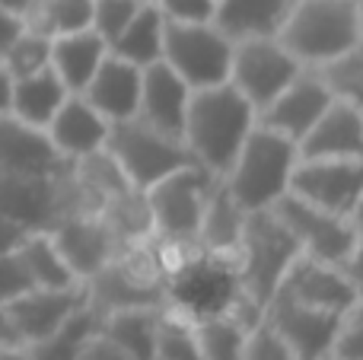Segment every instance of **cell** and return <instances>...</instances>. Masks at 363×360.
Here are the masks:
<instances>
[{
  "label": "cell",
  "instance_id": "19",
  "mask_svg": "<svg viewBox=\"0 0 363 360\" xmlns=\"http://www.w3.org/2000/svg\"><path fill=\"white\" fill-rule=\"evenodd\" d=\"M140 74L144 70L138 64L125 61V57L108 51L102 64L96 67L93 80L83 89V99L96 108L106 121H128L138 115V99H140Z\"/></svg>",
  "mask_w": 363,
  "mask_h": 360
},
{
  "label": "cell",
  "instance_id": "49",
  "mask_svg": "<svg viewBox=\"0 0 363 360\" xmlns=\"http://www.w3.org/2000/svg\"><path fill=\"white\" fill-rule=\"evenodd\" d=\"M357 16H360V48H363V0H357Z\"/></svg>",
  "mask_w": 363,
  "mask_h": 360
},
{
  "label": "cell",
  "instance_id": "33",
  "mask_svg": "<svg viewBox=\"0 0 363 360\" xmlns=\"http://www.w3.org/2000/svg\"><path fill=\"white\" fill-rule=\"evenodd\" d=\"M319 74L325 77L335 99L347 102V106L363 112V48L360 45L354 51H347V55H341L338 61L325 64Z\"/></svg>",
  "mask_w": 363,
  "mask_h": 360
},
{
  "label": "cell",
  "instance_id": "7",
  "mask_svg": "<svg viewBox=\"0 0 363 360\" xmlns=\"http://www.w3.org/2000/svg\"><path fill=\"white\" fill-rule=\"evenodd\" d=\"M233 42L213 23H166L163 64L191 89L217 86L230 77Z\"/></svg>",
  "mask_w": 363,
  "mask_h": 360
},
{
  "label": "cell",
  "instance_id": "37",
  "mask_svg": "<svg viewBox=\"0 0 363 360\" xmlns=\"http://www.w3.org/2000/svg\"><path fill=\"white\" fill-rule=\"evenodd\" d=\"M242 360H296V357H294V351L284 344V338L277 335L262 316V322H258L255 329L249 332V338H245V357Z\"/></svg>",
  "mask_w": 363,
  "mask_h": 360
},
{
  "label": "cell",
  "instance_id": "23",
  "mask_svg": "<svg viewBox=\"0 0 363 360\" xmlns=\"http://www.w3.org/2000/svg\"><path fill=\"white\" fill-rule=\"evenodd\" d=\"M55 176L32 179V176H4L0 172V214L26 223L29 230H51L57 223Z\"/></svg>",
  "mask_w": 363,
  "mask_h": 360
},
{
  "label": "cell",
  "instance_id": "39",
  "mask_svg": "<svg viewBox=\"0 0 363 360\" xmlns=\"http://www.w3.org/2000/svg\"><path fill=\"white\" fill-rule=\"evenodd\" d=\"M166 23H213L217 0H150Z\"/></svg>",
  "mask_w": 363,
  "mask_h": 360
},
{
  "label": "cell",
  "instance_id": "50",
  "mask_svg": "<svg viewBox=\"0 0 363 360\" xmlns=\"http://www.w3.org/2000/svg\"><path fill=\"white\" fill-rule=\"evenodd\" d=\"M325 360H335V357H325Z\"/></svg>",
  "mask_w": 363,
  "mask_h": 360
},
{
  "label": "cell",
  "instance_id": "3",
  "mask_svg": "<svg viewBox=\"0 0 363 360\" xmlns=\"http://www.w3.org/2000/svg\"><path fill=\"white\" fill-rule=\"evenodd\" d=\"M296 159L300 150L294 140L255 125L220 179L245 210H264L287 195Z\"/></svg>",
  "mask_w": 363,
  "mask_h": 360
},
{
  "label": "cell",
  "instance_id": "22",
  "mask_svg": "<svg viewBox=\"0 0 363 360\" xmlns=\"http://www.w3.org/2000/svg\"><path fill=\"white\" fill-rule=\"evenodd\" d=\"M296 0H217L213 26L230 42L245 38H277L284 19L290 16Z\"/></svg>",
  "mask_w": 363,
  "mask_h": 360
},
{
  "label": "cell",
  "instance_id": "4",
  "mask_svg": "<svg viewBox=\"0 0 363 360\" xmlns=\"http://www.w3.org/2000/svg\"><path fill=\"white\" fill-rule=\"evenodd\" d=\"M296 255H300V246L290 236V230L274 217V210H249L242 240H239L236 255H233L239 291L264 310Z\"/></svg>",
  "mask_w": 363,
  "mask_h": 360
},
{
  "label": "cell",
  "instance_id": "27",
  "mask_svg": "<svg viewBox=\"0 0 363 360\" xmlns=\"http://www.w3.org/2000/svg\"><path fill=\"white\" fill-rule=\"evenodd\" d=\"M163 35H166L163 13L147 0V4L134 13L131 23L121 29V35L108 45V51L131 64H138V67L144 70V67H150V64L163 61Z\"/></svg>",
  "mask_w": 363,
  "mask_h": 360
},
{
  "label": "cell",
  "instance_id": "24",
  "mask_svg": "<svg viewBox=\"0 0 363 360\" xmlns=\"http://www.w3.org/2000/svg\"><path fill=\"white\" fill-rule=\"evenodd\" d=\"M106 55H108V45L93 29H80V32H67V35L51 38L48 67L67 86V93H83Z\"/></svg>",
  "mask_w": 363,
  "mask_h": 360
},
{
  "label": "cell",
  "instance_id": "31",
  "mask_svg": "<svg viewBox=\"0 0 363 360\" xmlns=\"http://www.w3.org/2000/svg\"><path fill=\"white\" fill-rule=\"evenodd\" d=\"M19 255H23L35 287H74V284H80V281L74 278V271L67 268L64 255L57 252V246H55L48 230H32V233L26 236V242L19 246Z\"/></svg>",
  "mask_w": 363,
  "mask_h": 360
},
{
  "label": "cell",
  "instance_id": "21",
  "mask_svg": "<svg viewBox=\"0 0 363 360\" xmlns=\"http://www.w3.org/2000/svg\"><path fill=\"white\" fill-rule=\"evenodd\" d=\"M245 217H249V210L230 195L223 179H213L211 195L204 201V214L198 223L194 249L204 255H217V259H233L239 240H242Z\"/></svg>",
  "mask_w": 363,
  "mask_h": 360
},
{
  "label": "cell",
  "instance_id": "38",
  "mask_svg": "<svg viewBox=\"0 0 363 360\" xmlns=\"http://www.w3.org/2000/svg\"><path fill=\"white\" fill-rule=\"evenodd\" d=\"M32 287H35V281H32L19 249L16 252L0 255V303H10V300L23 297V293L32 291Z\"/></svg>",
  "mask_w": 363,
  "mask_h": 360
},
{
  "label": "cell",
  "instance_id": "18",
  "mask_svg": "<svg viewBox=\"0 0 363 360\" xmlns=\"http://www.w3.org/2000/svg\"><path fill=\"white\" fill-rule=\"evenodd\" d=\"M188 99H191V86L172 67L157 61L150 67H144V74H140V99H138V115L134 118L182 137Z\"/></svg>",
  "mask_w": 363,
  "mask_h": 360
},
{
  "label": "cell",
  "instance_id": "14",
  "mask_svg": "<svg viewBox=\"0 0 363 360\" xmlns=\"http://www.w3.org/2000/svg\"><path fill=\"white\" fill-rule=\"evenodd\" d=\"M274 297H287L294 303L313 306V310H325V313H341L357 300L351 281L345 278L341 265L332 261L313 259V255L300 252L290 261L284 281L277 284Z\"/></svg>",
  "mask_w": 363,
  "mask_h": 360
},
{
  "label": "cell",
  "instance_id": "1",
  "mask_svg": "<svg viewBox=\"0 0 363 360\" xmlns=\"http://www.w3.org/2000/svg\"><path fill=\"white\" fill-rule=\"evenodd\" d=\"M255 125L258 112L249 106V99L233 83H217V86L191 89L182 140L194 163L220 179Z\"/></svg>",
  "mask_w": 363,
  "mask_h": 360
},
{
  "label": "cell",
  "instance_id": "17",
  "mask_svg": "<svg viewBox=\"0 0 363 360\" xmlns=\"http://www.w3.org/2000/svg\"><path fill=\"white\" fill-rule=\"evenodd\" d=\"M296 150L309 159H363V112L332 99Z\"/></svg>",
  "mask_w": 363,
  "mask_h": 360
},
{
  "label": "cell",
  "instance_id": "12",
  "mask_svg": "<svg viewBox=\"0 0 363 360\" xmlns=\"http://www.w3.org/2000/svg\"><path fill=\"white\" fill-rule=\"evenodd\" d=\"M83 306H86V291L80 281L74 287H32L23 297L4 303V310L16 342L29 348V344L48 338L57 325H64Z\"/></svg>",
  "mask_w": 363,
  "mask_h": 360
},
{
  "label": "cell",
  "instance_id": "45",
  "mask_svg": "<svg viewBox=\"0 0 363 360\" xmlns=\"http://www.w3.org/2000/svg\"><path fill=\"white\" fill-rule=\"evenodd\" d=\"M10 89H13V80L6 77V70L0 67V115L10 112Z\"/></svg>",
  "mask_w": 363,
  "mask_h": 360
},
{
  "label": "cell",
  "instance_id": "32",
  "mask_svg": "<svg viewBox=\"0 0 363 360\" xmlns=\"http://www.w3.org/2000/svg\"><path fill=\"white\" fill-rule=\"evenodd\" d=\"M48 64H51V38L38 35V32H32V29H23L16 42L0 55V67L6 70L10 80L38 74V70H45Z\"/></svg>",
  "mask_w": 363,
  "mask_h": 360
},
{
  "label": "cell",
  "instance_id": "34",
  "mask_svg": "<svg viewBox=\"0 0 363 360\" xmlns=\"http://www.w3.org/2000/svg\"><path fill=\"white\" fill-rule=\"evenodd\" d=\"M157 360H204L198 351V342H194V335H191L188 319L166 310V306H163V316H160Z\"/></svg>",
  "mask_w": 363,
  "mask_h": 360
},
{
  "label": "cell",
  "instance_id": "44",
  "mask_svg": "<svg viewBox=\"0 0 363 360\" xmlns=\"http://www.w3.org/2000/svg\"><path fill=\"white\" fill-rule=\"evenodd\" d=\"M6 344H19V342H16V335H13V325H10V319H6L4 303H0V348H6Z\"/></svg>",
  "mask_w": 363,
  "mask_h": 360
},
{
  "label": "cell",
  "instance_id": "29",
  "mask_svg": "<svg viewBox=\"0 0 363 360\" xmlns=\"http://www.w3.org/2000/svg\"><path fill=\"white\" fill-rule=\"evenodd\" d=\"M89 19H93V0H29L23 10L26 29L45 38L89 29Z\"/></svg>",
  "mask_w": 363,
  "mask_h": 360
},
{
  "label": "cell",
  "instance_id": "46",
  "mask_svg": "<svg viewBox=\"0 0 363 360\" xmlns=\"http://www.w3.org/2000/svg\"><path fill=\"white\" fill-rule=\"evenodd\" d=\"M0 360H29V351L23 344H6V348H0Z\"/></svg>",
  "mask_w": 363,
  "mask_h": 360
},
{
  "label": "cell",
  "instance_id": "15",
  "mask_svg": "<svg viewBox=\"0 0 363 360\" xmlns=\"http://www.w3.org/2000/svg\"><path fill=\"white\" fill-rule=\"evenodd\" d=\"M341 313L313 310V306L294 303L287 297H271L264 306V322L284 338L296 360H325L332 351L335 325Z\"/></svg>",
  "mask_w": 363,
  "mask_h": 360
},
{
  "label": "cell",
  "instance_id": "35",
  "mask_svg": "<svg viewBox=\"0 0 363 360\" xmlns=\"http://www.w3.org/2000/svg\"><path fill=\"white\" fill-rule=\"evenodd\" d=\"M328 357H335V360H363V297L354 300L347 310H341Z\"/></svg>",
  "mask_w": 363,
  "mask_h": 360
},
{
  "label": "cell",
  "instance_id": "28",
  "mask_svg": "<svg viewBox=\"0 0 363 360\" xmlns=\"http://www.w3.org/2000/svg\"><path fill=\"white\" fill-rule=\"evenodd\" d=\"M99 335V313L83 306L64 325H57L48 338L29 344V360H80L83 348Z\"/></svg>",
  "mask_w": 363,
  "mask_h": 360
},
{
  "label": "cell",
  "instance_id": "16",
  "mask_svg": "<svg viewBox=\"0 0 363 360\" xmlns=\"http://www.w3.org/2000/svg\"><path fill=\"white\" fill-rule=\"evenodd\" d=\"M112 121H106L80 93H70L55 112V118L45 128V137L51 140L61 159H83L89 153L106 150Z\"/></svg>",
  "mask_w": 363,
  "mask_h": 360
},
{
  "label": "cell",
  "instance_id": "43",
  "mask_svg": "<svg viewBox=\"0 0 363 360\" xmlns=\"http://www.w3.org/2000/svg\"><path fill=\"white\" fill-rule=\"evenodd\" d=\"M80 360H131L128 354H121L118 348H115L112 342H106L102 335H96L93 342L83 348V354H80Z\"/></svg>",
  "mask_w": 363,
  "mask_h": 360
},
{
  "label": "cell",
  "instance_id": "5",
  "mask_svg": "<svg viewBox=\"0 0 363 360\" xmlns=\"http://www.w3.org/2000/svg\"><path fill=\"white\" fill-rule=\"evenodd\" d=\"M213 179L198 163L185 166V169L169 172L166 179L153 182L147 195V208H150V227L153 240L163 246L176 249V252H194V240H198V223L204 214V201L211 195Z\"/></svg>",
  "mask_w": 363,
  "mask_h": 360
},
{
  "label": "cell",
  "instance_id": "36",
  "mask_svg": "<svg viewBox=\"0 0 363 360\" xmlns=\"http://www.w3.org/2000/svg\"><path fill=\"white\" fill-rule=\"evenodd\" d=\"M144 4L147 0H93V19H89V29H93L106 45H112Z\"/></svg>",
  "mask_w": 363,
  "mask_h": 360
},
{
  "label": "cell",
  "instance_id": "40",
  "mask_svg": "<svg viewBox=\"0 0 363 360\" xmlns=\"http://www.w3.org/2000/svg\"><path fill=\"white\" fill-rule=\"evenodd\" d=\"M341 271L351 281L354 293L363 297V230H357V236H354V246H351V252H347V259L341 261Z\"/></svg>",
  "mask_w": 363,
  "mask_h": 360
},
{
  "label": "cell",
  "instance_id": "20",
  "mask_svg": "<svg viewBox=\"0 0 363 360\" xmlns=\"http://www.w3.org/2000/svg\"><path fill=\"white\" fill-rule=\"evenodd\" d=\"M64 159L55 153L45 131L23 125L10 112L0 115V172L4 176H55Z\"/></svg>",
  "mask_w": 363,
  "mask_h": 360
},
{
  "label": "cell",
  "instance_id": "30",
  "mask_svg": "<svg viewBox=\"0 0 363 360\" xmlns=\"http://www.w3.org/2000/svg\"><path fill=\"white\" fill-rule=\"evenodd\" d=\"M191 335L198 342V351L204 360H242L245 357V338L252 329L236 322L226 313L204 319H191Z\"/></svg>",
  "mask_w": 363,
  "mask_h": 360
},
{
  "label": "cell",
  "instance_id": "11",
  "mask_svg": "<svg viewBox=\"0 0 363 360\" xmlns=\"http://www.w3.org/2000/svg\"><path fill=\"white\" fill-rule=\"evenodd\" d=\"M48 233L77 281L93 278L99 268H106L108 261L128 246V242L108 227V220L102 214L64 217Z\"/></svg>",
  "mask_w": 363,
  "mask_h": 360
},
{
  "label": "cell",
  "instance_id": "26",
  "mask_svg": "<svg viewBox=\"0 0 363 360\" xmlns=\"http://www.w3.org/2000/svg\"><path fill=\"white\" fill-rule=\"evenodd\" d=\"M163 310H118L99 316V335L131 360H157V335Z\"/></svg>",
  "mask_w": 363,
  "mask_h": 360
},
{
  "label": "cell",
  "instance_id": "48",
  "mask_svg": "<svg viewBox=\"0 0 363 360\" xmlns=\"http://www.w3.org/2000/svg\"><path fill=\"white\" fill-rule=\"evenodd\" d=\"M351 220H354V227L363 230V195H360V201H357V208H354V214H351Z\"/></svg>",
  "mask_w": 363,
  "mask_h": 360
},
{
  "label": "cell",
  "instance_id": "47",
  "mask_svg": "<svg viewBox=\"0 0 363 360\" xmlns=\"http://www.w3.org/2000/svg\"><path fill=\"white\" fill-rule=\"evenodd\" d=\"M0 6H4V10H13V13H19V16H23V10L29 6V0H0Z\"/></svg>",
  "mask_w": 363,
  "mask_h": 360
},
{
  "label": "cell",
  "instance_id": "13",
  "mask_svg": "<svg viewBox=\"0 0 363 360\" xmlns=\"http://www.w3.org/2000/svg\"><path fill=\"white\" fill-rule=\"evenodd\" d=\"M332 99L335 96H332V89H328L325 77H322L319 70L303 67L300 74L258 112V125L271 128V131L290 137L294 144H300L303 134L315 125V118L325 112Z\"/></svg>",
  "mask_w": 363,
  "mask_h": 360
},
{
  "label": "cell",
  "instance_id": "8",
  "mask_svg": "<svg viewBox=\"0 0 363 360\" xmlns=\"http://www.w3.org/2000/svg\"><path fill=\"white\" fill-rule=\"evenodd\" d=\"M300 70V61L277 38H245L233 42L226 83H233L255 112H262Z\"/></svg>",
  "mask_w": 363,
  "mask_h": 360
},
{
  "label": "cell",
  "instance_id": "10",
  "mask_svg": "<svg viewBox=\"0 0 363 360\" xmlns=\"http://www.w3.org/2000/svg\"><path fill=\"white\" fill-rule=\"evenodd\" d=\"M290 195L351 217L363 195V159H309L300 157L290 176Z\"/></svg>",
  "mask_w": 363,
  "mask_h": 360
},
{
  "label": "cell",
  "instance_id": "9",
  "mask_svg": "<svg viewBox=\"0 0 363 360\" xmlns=\"http://www.w3.org/2000/svg\"><path fill=\"white\" fill-rule=\"evenodd\" d=\"M271 210L290 230L300 252L322 259V261H332V265H341L347 259V252L354 246V236H357V227H354L351 217L315 208V204L303 201V198L290 195V191L281 201L271 204Z\"/></svg>",
  "mask_w": 363,
  "mask_h": 360
},
{
  "label": "cell",
  "instance_id": "41",
  "mask_svg": "<svg viewBox=\"0 0 363 360\" xmlns=\"http://www.w3.org/2000/svg\"><path fill=\"white\" fill-rule=\"evenodd\" d=\"M29 233H32V230L26 227V223H19V220H13V217L0 214V255L16 252V249L26 242V236H29Z\"/></svg>",
  "mask_w": 363,
  "mask_h": 360
},
{
  "label": "cell",
  "instance_id": "42",
  "mask_svg": "<svg viewBox=\"0 0 363 360\" xmlns=\"http://www.w3.org/2000/svg\"><path fill=\"white\" fill-rule=\"evenodd\" d=\"M26 29V23H23V16L19 13H13V10H4L0 6V55H4L6 48H10L13 42L19 38V32Z\"/></svg>",
  "mask_w": 363,
  "mask_h": 360
},
{
  "label": "cell",
  "instance_id": "25",
  "mask_svg": "<svg viewBox=\"0 0 363 360\" xmlns=\"http://www.w3.org/2000/svg\"><path fill=\"white\" fill-rule=\"evenodd\" d=\"M67 96H70L67 86L57 80V74L51 67H45V70H38V74H29V77L13 80L10 115L13 118H19L23 125L45 131L48 121L55 118V112L61 108V102L67 99Z\"/></svg>",
  "mask_w": 363,
  "mask_h": 360
},
{
  "label": "cell",
  "instance_id": "2",
  "mask_svg": "<svg viewBox=\"0 0 363 360\" xmlns=\"http://www.w3.org/2000/svg\"><path fill=\"white\" fill-rule=\"evenodd\" d=\"M277 42L306 70H322L360 45L357 0H296Z\"/></svg>",
  "mask_w": 363,
  "mask_h": 360
},
{
  "label": "cell",
  "instance_id": "6",
  "mask_svg": "<svg viewBox=\"0 0 363 360\" xmlns=\"http://www.w3.org/2000/svg\"><path fill=\"white\" fill-rule=\"evenodd\" d=\"M106 153L118 163L128 182L140 191H147L153 182L166 179L169 172L194 166L191 153H188L185 140L179 134H166L140 118L115 121L112 131H108Z\"/></svg>",
  "mask_w": 363,
  "mask_h": 360
}]
</instances>
